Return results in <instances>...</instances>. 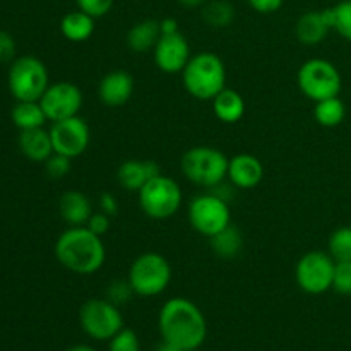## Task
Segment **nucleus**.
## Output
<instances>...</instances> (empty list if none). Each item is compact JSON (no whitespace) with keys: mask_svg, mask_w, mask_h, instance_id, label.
Masks as SVG:
<instances>
[{"mask_svg":"<svg viewBox=\"0 0 351 351\" xmlns=\"http://www.w3.org/2000/svg\"><path fill=\"white\" fill-rule=\"evenodd\" d=\"M158 329L163 341L184 351L199 350L208 336V322L202 311L184 297L165 302L158 315Z\"/></svg>","mask_w":351,"mask_h":351,"instance_id":"nucleus-1","label":"nucleus"},{"mask_svg":"<svg viewBox=\"0 0 351 351\" xmlns=\"http://www.w3.org/2000/svg\"><path fill=\"white\" fill-rule=\"evenodd\" d=\"M55 257L71 273L91 276L101 269L106 261L103 237L86 226H69L55 242Z\"/></svg>","mask_w":351,"mask_h":351,"instance_id":"nucleus-2","label":"nucleus"},{"mask_svg":"<svg viewBox=\"0 0 351 351\" xmlns=\"http://www.w3.org/2000/svg\"><path fill=\"white\" fill-rule=\"evenodd\" d=\"M182 84L195 99L211 101L226 88V67L221 58L213 51L192 55L182 71Z\"/></svg>","mask_w":351,"mask_h":351,"instance_id":"nucleus-3","label":"nucleus"},{"mask_svg":"<svg viewBox=\"0 0 351 351\" xmlns=\"http://www.w3.org/2000/svg\"><path fill=\"white\" fill-rule=\"evenodd\" d=\"M230 158L213 146H194L184 153L180 170L192 184L215 189L228 178Z\"/></svg>","mask_w":351,"mask_h":351,"instance_id":"nucleus-4","label":"nucleus"},{"mask_svg":"<svg viewBox=\"0 0 351 351\" xmlns=\"http://www.w3.org/2000/svg\"><path fill=\"white\" fill-rule=\"evenodd\" d=\"M127 280L139 297H158L170 287L171 266L163 254L144 252L132 261Z\"/></svg>","mask_w":351,"mask_h":351,"instance_id":"nucleus-5","label":"nucleus"},{"mask_svg":"<svg viewBox=\"0 0 351 351\" xmlns=\"http://www.w3.org/2000/svg\"><path fill=\"white\" fill-rule=\"evenodd\" d=\"M137 197H139V206L144 215L156 221L173 218L184 201V194L177 180L163 173L151 178L137 192Z\"/></svg>","mask_w":351,"mask_h":351,"instance_id":"nucleus-6","label":"nucleus"},{"mask_svg":"<svg viewBox=\"0 0 351 351\" xmlns=\"http://www.w3.org/2000/svg\"><path fill=\"white\" fill-rule=\"evenodd\" d=\"M7 84L16 101H40L50 86L47 65L33 55L16 58L9 69Z\"/></svg>","mask_w":351,"mask_h":351,"instance_id":"nucleus-7","label":"nucleus"},{"mask_svg":"<svg viewBox=\"0 0 351 351\" xmlns=\"http://www.w3.org/2000/svg\"><path fill=\"white\" fill-rule=\"evenodd\" d=\"M297 82L300 91L312 101L339 96L343 89V79L338 67L326 58H311L298 69Z\"/></svg>","mask_w":351,"mask_h":351,"instance_id":"nucleus-8","label":"nucleus"},{"mask_svg":"<svg viewBox=\"0 0 351 351\" xmlns=\"http://www.w3.org/2000/svg\"><path fill=\"white\" fill-rule=\"evenodd\" d=\"M189 223L202 237H215L232 225V211L228 201L215 192L195 195L189 204Z\"/></svg>","mask_w":351,"mask_h":351,"instance_id":"nucleus-9","label":"nucleus"},{"mask_svg":"<svg viewBox=\"0 0 351 351\" xmlns=\"http://www.w3.org/2000/svg\"><path fill=\"white\" fill-rule=\"evenodd\" d=\"M81 328L96 341H108L123 328V317L119 305L108 298H91L79 311Z\"/></svg>","mask_w":351,"mask_h":351,"instance_id":"nucleus-10","label":"nucleus"},{"mask_svg":"<svg viewBox=\"0 0 351 351\" xmlns=\"http://www.w3.org/2000/svg\"><path fill=\"white\" fill-rule=\"evenodd\" d=\"M336 261L329 252L311 250L298 259L295 266V281L298 288L308 295H322L332 290Z\"/></svg>","mask_w":351,"mask_h":351,"instance_id":"nucleus-11","label":"nucleus"},{"mask_svg":"<svg viewBox=\"0 0 351 351\" xmlns=\"http://www.w3.org/2000/svg\"><path fill=\"white\" fill-rule=\"evenodd\" d=\"M50 137L55 153L74 160L88 149L89 141H91V130L84 119L75 115L71 119L51 122Z\"/></svg>","mask_w":351,"mask_h":351,"instance_id":"nucleus-12","label":"nucleus"},{"mask_svg":"<svg viewBox=\"0 0 351 351\" xmlns=\"http://www.w3.org/2000/svg\"><path fill=\"white\" fill-rule=\"evenodd\" d=\"M82 91L74 82L60 81L50 84L40 99L45 115L50 122L71 119L79 115L82 106Z\"/></svg>","mask_w":351,"mask_h":351,"instance_id":"nucleus-13","label":"nucleus"},{"mask_svg":"<svg viewBox=\"0 0 351 351\" xmlns=\"http://www.w3.org/2000/svg\"><path fill=\"white\" fill-rule=\"evenodd\" d=\"M154 64L165 74H182L191 60V45L187 38L178 31L173 34H161L153 50Z\"/></svg>","mask_w":351,"mask_h":351,"instance_id":"nucleus-14","label":"nucleus"},{"mask_svg":"<svg viewBox=\"0 0 351 351\" xmlns=\"http://www.w3.org/2000/svg\"><path fill=\"white\" fill-rule=\"evenodd\" d=\"M136 81L127 71H112L101 77L98 84L99 101L108 108L123 106L134 95Z\"/></svg>","mask_w":351,"mask_h":351,"instance_id":"nucleus-15","label":"nucleus"},{"mask_svg":"<svg viewBox=\"0 0 351 351\" xmlns=\"http://www.w3.org/2000/svg\"><path fill=\"white\" fill-rule=\"evenodd\" d=\"M264 178L263 161L254 154L240 153L237 156L230 158L228 163V180L233 187L249 189L257 187Z\"/></svg>","mask_w":351,"mask_h":351,"instance_id":"nucleus-16","label":"nucleus"},{"mask_svg":"<svg viewBox=\"0 0 351 351\" xmlns=\"http://www.w3.org/2000/svg\"><path fill=\"white\" fill-rule=\"evenodd\" d=\"M161 175L154 160H125L117 170V182L129 192H139L151 178Z\"/></svg>","mask_w":351,"mask_h":351,"instance_id":"nucleus-17","label":"nucleus"},{"mask_svg":"<svg viewBox=\"0 0 351 351\" xmlns=\"http://www.w3.org/2000/svg\"><path fill=\"white\" fill-rule=\"evenodd\" d=\"M331 24H329L328 17H326L324 9L322 10H308V12L302 14L298 17L297 24H295V34L300 43L307 45V47H315V45L322 43L328 38Z\"/></svg>","mask_w":351,"mask_h":351,"instance_id":"nucleus-18","label":"nucleus"},{"mask_svg":"<svg viewBox=\"0 0 351 351\" xmlns=\"http://www.w3.org/2000/svg\"><path fill=\"white\" fill-rule=\"evenodd\" d=\"M58 211L69 226H86L93 215L91 199L81 191H67L58 201Z\"/></svg>","mask_w":351,"mask_h":351,"instance_id":"nucleus-19","label":"nucleus"},{"mask_svg":"<svg viewBox=\"0 0 351 351\" xmlns=\"http://www.w3.org/2000/svg\"><path fill=\"white\" fill-rule=\"evenodd\" d=\"M17 144H19L21 153L27 160L36 161V163H45L55 153L53 144H51L50 130H45L43 127L21 130Z\"/></svg>","mask_w":351,"mask_h":351,"instance_id":"nucleus-20","label":"nucleus"},{"mask_svg":"<svg viewBox=\"0 0 351 351\" xmlns=\"http://www.w3.org/2000/svg\"><path fill=\"white\" fill-rule=\"evenodd\" d=\"M213 113L223 123H237L245 115V99L237 89L225 88L211 99Z\"/></svg>","mask_w":351,"mask_h":351,"instance_id":"nucleus-21","label":"nucleus"},{"mask_svg":"<svg viewBox=\"0 0 351 351\" xmlns=\"http://www.w3.org/2000/svg\"><path fill=\"white\" fill-rule=\"evenodd\" d=\"M161 36L160 21L156 19H144L134 24L127 33V48L134 53H146V51L154 50L158 40Z\"/></svg>","mask_w":351,"mask_h":351,"instance_id":"nucleus-22","label":"nucleus"},{"mask_svg":"<svg viewBox=\"0 0 351 351\" xmlns=\"http://www.w3.org/2000/svg\"><path fill=\"white\" fill-rule=\"evenodd\" d=\"M96 19L82 10H74L62 17L60 33L62 36L72 43H84L95 34Z\"/></svg>","mask_w":351,"mask_h":351,"instance_id":"nucleus-23","label":"nucleus"},{"mask_svg":"<svg viewBox=\"0 0 351 351\" xmlns=\"http://www.w3.org/2000/svg\"><path fill=\"white\" fill-rule=\"evenodd\" d=\"M209 242H211L213 252L219 259H235L243 250V235L235 225H228L225 230L211 237Z\"/></svg>","mask_w":351,"mask_h":351,"instance_id":"nucleus-24","label":"nucleus"},{"mask_svg":"<svg viewBox=\"0 0 351 351\" xmlns=\"http://www.w3.org/2000/svg\"><path fill=\"white\" fill-rule=\"evenodd\" d=\"M10 117H12L14 125L19 130L38 129V127H43L48 120L40 101H17Z\"/></svg>","mask_w":351,"mask_h":351,"instance_id":"nucleus-25","label":"nucleus"},{"mask_svg":"<svg viewBox=\"0 0 351 351\" xmlns=\"http://www.w3.org/2000/svg\"><path fill=\"white\" fill-rule=\"evenodd\" d=\"M346 117V106L339 96H332V98L322 99L317 101L314 106V119L319 125L328 127H338L339 123L345 120Z\"/></svg>","mask_w":351,"mask_h":351,"instance_id":"nucleus-26","label":"nucleus"},{"mask_svg":"<svg viewBox=\"0 0 351 351\" xmlns=\"http://www.w3.org/2000/svg\"><path fill=\"white\" fill-rule=\"evenodd\" d=\"M202 19L215 29L228 27L235 19V7L228 0H211L202 5Z\"/></svg>","mask_w":351,"mask_h":351,"instance_id":"nucleus-27","label":"nucleus"},{"mask_svg":"<svg viewBox=\"0 0 351 351\" xmlns=\"http://www.w3.org/2000/svg\"><path fill=\"white\" fill-rule=\"evenodd\" d=\"M331 29L351 43V0H341L335 7L324 9Z\"/></svg>","mask_w":351,"mask_h":351,"instance_id":"nucleus-28","label":"nucleus"},{"mask_svg":"<svg viewBox=\"0 0 351 351\" xmlns=\"http://www.w3.org/2000/svg\"><path fill=\"white\" fill-rule=\"evenodd\" d=\"M328 252L336 263L351 261V226H339L331 233Z\"/></svg>","mask_w":351,"mask_h":351,"instance_id":"nucleus-29","label":"nucleus"},{"mask_svg":"<svg viewBox=\"0 0 351 351\" xmlns=\"http://www.w3.org/2000/svg\"><path fill=\"white\" fill-rule=\"evenodd\" d=\"M108 351H141L139 338L132 329L122 328L110 339Z\"/></svg>","mask_w":351,"mask_h":351,"instance_id":"nucleus-30","label":"nucleus"},{"mask_svg":"<svg viewBox=\"0 0 351 351\" xmlns=\"http://www.w3.org/2000/svg\"><path fill=\"white\" fill-rule=\"evenodd\" d=\"M45 170L47 175L53 180H60V178L67 177L72 170V160L64 156V154L53 153L47 161H45Z\"/></svg>","mask_w":351,"mask_h":351,"instance_id":"nucleus-31","label":"nucleus"},{"mask_svg":"<svg viewBox=\"0 0 351 351\" xmlns=\"http://www.w3.org/2000/svg\"><path fill=\"white\" fill-rule=\"evenodd\" d=\"M332 290L339 295H351V261L336 263Z\"/></svg>","mask_w":351,"mask_h":351,"instance_id":"nucleus-32","label":"nucleus"},{"mask_svg":"<svg viewBox=\"0 0 351 351\" xmlns=\"http://www.w3.org/2000/svg\"><path fill=\"white\" fill-rule=\"evenodd\" d=\"M132 295H136V293H134L129 280H125V281L115 280L108 288H106V298H108V300L115 305L127 304Z\"/></svg>","mask_w":351,"mask_h":351,"instance_id":"nucleus-33","label":"nucleus"},{"mask_svg":"<svg viewBox=\"0 0 351 351\" xmlns=\"http://www.w3.org/2000/svg\"><path fill=\"white\" fill-rule=\"evenodd\" d=\"M75 3L79 10L89 14L95 19L106 16L113 7V0H75Z\"/></svg>","mask_w":351,"mask_h":351,"instance_id":"nucleus-34","label":"nucleus"},{"mask_svg":"<svg viewBox=\"0 0 351 351\" xmlns=\"http://www.w3.org/2000/svg\"><path fill=\"white\" fill-rule=\"evenodd\" d=\"M110 225H112V218H110L108 215H105V213L99 211V213H93L89 221L86 223V228H89L98 237H103L110 232Z\"/></svg>","mask_w":351,"mask_h":351,"instance_id":"nucleus-35","label":"nucleus"},{"mask_svg":"<svg viewBox=\"0 0 351 351\" xmlns=\"http://www.w3.org/2000/svg\"><path fill=\"white\" fill-rule=\"evenodd\" d=\"M14 55H16V41L12 34L0 31V62L12 60Z\"/></svg>","mask_w":351,"mask_h":351,"instance_id":"nucleus-36","label":"nucleus"},{"mask_svg":"<svg viewBox=\"0 0 351 351\" xmlns=\"http://www.w3.org/2000/svg\"><path fill=\"white\" fill-rule=\"evenodd\" d=\"M249 5L259 14H273L283 7L285 0H247Z\"/></svg>","mask_w":351,"mask_h":351,"instance_id":"nucleus-37","label":"nucleus"},{"mask_svg":"<svg viewBox=\"0 0 351 351\" xmlns=\"http://www.w3.org/2000/svg\"><path fill=\"white\" fill-rule=\"evenodd\" d=\"M99 209H101V213L108 215L110 218L119 215V201H117L115 195L110 194V192L101 194V197H99Z\"/></svg>","mask_w":351,"mask_h":351,"instance_id":"nucleus-38","label":"nucleus"},{"mask_svg":"<svg viewBox=\"0 0 351 351\" xmlns=\"http://www.w3.org/2000/svg\"><path fill=\"white\" fill-rule=\"evenodd\" d=\"M160 29L161 34H173L180 31L178 27V21L173 19V17H165V19L160 21Z\"/></svg>","mask_w":351,"mask_h":351,"instance_id":"nucleus-39","label":"nucleus"},{"mask_svg":"<svg viewBox=\"0 0 351 351\" xmlns=\"http://www.w3.org/2000/svg\"><path fill=\"white\" fill-rule=\"evenodd\" d=\"M178 2H180L184 7H191V9H194V7L204 5L208 0H178Z\"/></svg>","mask_w":351,"mask_h":351,"instance_id":"nucleus-40","label":"nucleus"},{"mask_svg":"<svg viewBox=\"0 0 351 351\" xmlns=\"http://www.w3.org/2000/svg\"><path fill=\"white\" fill-rule=\"evenodd\" d=\"M156 351H184V350H180L178 346H175V345H171V343L163 341L161 345H158Z\"/></svg>","mask_w":351,"mask_h":351,"instance_id":"nucleus-41","label":"nucleus"},{"mask_svg":"<svg viewBox=\"0 0 351 351\" xmlns=\"http://www.w3.org/2000/svg\"><path fill=\"white\" fill-rule=\"evenodd\" d=\"M64 351H96L93 346H88V345H75V346H71V348L64 350Z\"/></svg>","mask_w":351,"mask_h":351,"instance_id":"nucleus-42","label":"nucleus"},{"mask_svg":"<svg viewBox=\"0 0 351 351\" xmlns=\"http://www.w3.org/2000/svg\"><path fill=\"white\" fill-rule=\"evenodd\" d=\"M192 351H199V350H192Z\"/></svg>","mask_w":351,"mask_h":351,"instance_id":"nucleus-43","label":"nucleus"}]
</instances>
